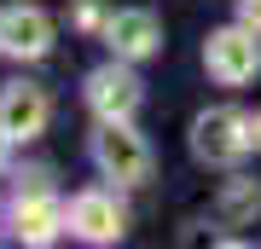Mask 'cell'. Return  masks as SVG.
<instances>
[{
	"mask_svg": "<svg viewBox=\"0 0 261 249\" xmlns=\"http://www.w3.org/2000/svg\"><path fill=\"white\" fill-rule=\"evenodd\" d=\"M255 145V122L244 116V110H203L192 122V157L197 162H215V168H226V162H238L244 151Z\"/></svg>",
	"mask_w": 261,
	"mask_h": 249,
	"instance_id": "cell-1",
	"label": "cell"
},
{
	"mask_svg": "<svg viewBox=\"0 0 261 249\" xmlns=\"http://www.w3.org/2000/svg\"><path fill=\"white\" fill-rule=\"evenodd\" d=\"M47 122H53V99H47L41 87L12 81L6 93H0V133H6L12 145H18V139H41Z\"/></svg>",
	"mask_w": 261,
	"mask_h": 249,
	"instance_id": "cell-8",
	"label": "cell"
},
{
	"mask_svg": "<svg viewBox=\"0 0 261 249\" xmlns=\"http://www.w3.org/2000/svg\"><path fill=\"white\" fill-rule=\"evenodd\" d=\"M64 226L82 243H116L122 232H128V214H122V203L111 191H75L70 209H64Z\"/></svg>",
	"mask_w": 261,
	"mask_h": 249,
	"instance_id": "cell-6",
	"label": "cell"
},
{
	"mask_svg": "<svg viewBox=\"0 0 261 249\" xmlns=\"http://www.w3.org/2000/svg\"><path fill=\"white\" fill-rule=\"evenodd\" d=\"M0 52L23 58V64L47 58L53 52V18L41 6H0Z\"/></svg>",
	"mask_w": 261,
	"mask_h": 249,
	"instance_id": "cell-7",
	"label": "cell"
},
{
	"mask_svg": "<svg viewBox=\"0 0 261 249\" xmlns=\"http://www.w3.org/2000/svg\"><path fill=\"white\" fill-rule=\"evenodd\" d=\"M238 23H250V29H261V0H238Z\"/></svg>",
	"mask_w": 261,
	"mask_h": 249,
	"instance_id": "cell-12",
	"label": "cell"
},
{
	"mask_svg": "<svg viewBox=\"0 0 261 249\" xmlns=\"http://www.w3.org/2000/svg\"><path fill=\"white\" fill-rule=\"evenodd\" d=\"M255 151H261V116H255Z\"/></svg>",
	"mask_w": 261,
	"mask_h": 249,
	"instance_id": "cell-13",
	"label": "cell"
},
{
	"mask_svg": "<svg viewBox=\"0 0 261 249\" xmlns=\"http://www.w3.org/2000/svg\"><path fill=\"white\" fill-rule=\"evenodd\" d=\"M12 232H18V243H53L58 232H64V209H58L53 191H47V168H35V174H29V185H18Z\"/></svg>",
	"mask_w": 261,
	"mask_h": 249,
	"instance_id": "cell-4",
	"label": "cell"
},
{
	"mask_svg": "<svg viewBox=\"0 0 261 249\" xmlns=\"http://www.w3.org/2000/svg\"><path fill=\"white\" fill-rule=\"evenodd\" d=\"M6 145H12V139H6V133H0V157H6Z\"/></svg>",
	"mask_w": 261,
	"mask_h": 249,
	"instance_id": "cell-14",
	"label": "cell"
},
{
	"mask_svg": "<svg viewBox=\"0 0 261 249\" xmlns=\"http://www.w3.org/2000/svg\"><path fill=\"white\" fill-rule=\"evenodd\" d=\"M140 75L128 70V58H116V64H105L87 75V104H93L99 122H128L134 110H140Z\"/></svg>",
	"mask_w": 261,
	"mask_h": 249,
	"instance_id": "cell-5",
	"label": "cell"
},
{
	"mask_svg": "<svg viewBox=\"0 0 261 249\" xmlns=\"http://www.w3.org/2000/svg\"><path fill=\"white\" fill-rule=\"evenodd\" d=\"M255 203H261L255 185H250V180H232V185L221 191V203H215V214H221L226 226H238V220H250V214H255Z\"/></svg>",
	"mask_w": 261,
	"mask_h": 249,
	"instance_id": "cell-10",
	"label": "cell"
},
{
	"mask_svg": "<svg viewBox=\"0 0 261 249\" xmlns=\"http://www.w3.org/2000/svg\"><path fill=\"white\" fill-rule=\"evenodd\" d=\"M105 41H111V52H116V58L140 64V58L157 52L163 29H157V18H151L145 6H128V12H111V23H105Z\"/></svg>",
	"mask_w": 261,
	"mask_h": 249,
	"instance_id": "cell-9",
	"label": "cell"
},
{
	"mask_svg": "<svg viewBox=\"0 0 261 249\" xmlns=\"http://www.w3.org/2000/svg\"><path fill=\"white\" fill-rule=\"evenodd\" d=\"M111 18H105V6L99 0H82V6H75V29H105Z\"/></svg>",
	"mask_w": 261,
	"mask_h": 249,
	"instance_id": "cell-11",
	"label": "cell"
},
{
	"mask_svg": "<svg viewBox=\"0 0 261 249\" xmlns=\"http://www.w3.org/2000/svg\"><path fill=\"white\" fill-rule=\"evenodd\" d=\"M261 29L250 23H232V29H215V35L203 41V64L209 75L221 87H244V81H255V70H261Z\"/></svg>",
	"mask_w": 261,
	"mask_h": 249,
	"instance_id": "cell-3",
	"label": "cell"
},
{
	"mask_svg": "<svg viewBox=\"0 0 261 249\" xmlns=\"http://www.w3.org/2000/svg\"><path fill=\"white\" fill-rule=\"evenodd\" d=\"M93 162H99V174L116 180V185H145L151 180V145L128 128V122H105L93 133Z\"/></svg>",
	"mask_w": 261,
	"mask_h": 249,
	"instance_id": "cell-2",
	"label": "cell"
}]
</instances>
